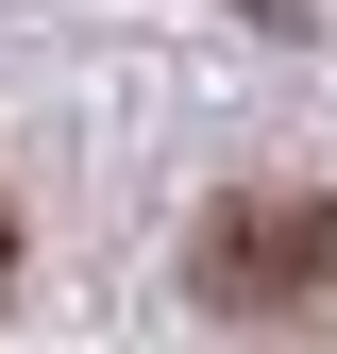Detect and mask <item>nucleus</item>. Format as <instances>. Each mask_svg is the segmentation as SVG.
I'll return each instance as SVG.
<instances>
[{"instance_id":"obj_1","label":"nucleus","mask_w":337,"mask_h":354,"mask_svg":"<svg viewBox=\"0 0 337 354\" xmlns=\"http://www.w3.org/2000/svg\"><path fill=\"white\" fill-rule=\"evenodd\" d=\"M320 287H337V203H304V186H236L186 236V304H220V321H287Z\"/></svg>"},{"instance_id":"obj_2","label":"nucleus","mask_w":337,"mask_h":354,"mask_svg":"<svg viewBox=\"0 0 337 354\" xmlns=\"http://www.w3.org/2000/svg\"><path fill=\"white\" fill-rule=\"evenodd\" d=\"M0 304H17V203H0Z\"/></svg>"}]
</instances>
